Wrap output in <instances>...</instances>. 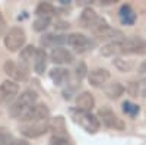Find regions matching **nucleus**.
I'll return each instance as SVG.
<instances>
[{
    "instance_id": "1",
    "label": "nucleus",
    "mask_w": 146,
    "mask_h": 145,
    "mask_svg": "<svg viewBox=\"0 0 146 145\" xmlns=\"http://www.w3.org/2000/svg\"><path fill=\"white\" fill-rule=\"evenodd\" d=\"M36 100H38V95H36L35 91L32 90L23 91L21 95H18V98L13 101V104L9 107V114L15 119H21L32 106L36 104Z\"/></svg>"
},
{
    "instance_id": "2",
    "label": "nucleus",
    "mask_w": 146,
    "mask_h": 145,
    "mask_svg": "<svg viewBox=\"0 0 146 145\" xmlns=\"http://www.w3.org/2000/svg\"><path fill=\"white\" fill-rule=\"evenodd\" d=\"M70 114H72V119L75 122L83 128L88 134H96L100 130V126H101V122L100 119L94 116L92 113L89 112H82V110H78V108H72L70 110Z\"/></svg>"
},
{
    "instance_id": "3",
    "label": "nucleus",
    "mask_w": 146,
    "mask_h": 145,
    "mask_svg": "<svg viewBox=\"0 0 146 145\" xmlns=\"http://www.w3.org/2000/svg\"><path fill=\"white\" fill-rule=\"evenodd\" d=\"M5 47L9 51H18L27 43V34L21 27H12L3 38Z\"/></svg>"
},
{
    "instance_id": "4",
    "label": "nucleus",
    "mask_w": 146,
    "mask_h": 145,
    "mask_svg": "<svg viewBox=\"0 0 146 145\" xmlns=\"http://www.w3.org/2000/svg\"><path fill=\"white\" fill-rule=\"evenodd\" d=\"M146 41L139 37H129L120 41V54H145Z\"/></svg>"
},
{
    "instance_id": "5",
    "label": "nucleus",
    "mask_w": 146,
    "mask_h": 145,
    "mask_svg": "<svg viewBox=\"0 0 146 145\" xmlns=\"http://www.w3.org/2000/svg\"><path fill=\"white\" fill-rule=\"evenodd\" d=\"M79 21H80V25L83 28H88L92 32H95L96 29H100L101 27L107 25V21L104 18L98 16V13H96L94 9H91V7H86V9L82 10Z\"/></svg>"
},
{
    "instance_id": "6",
    "label": "nucleus",
    "mask_w": 146,
    "mask_h": 145,
    "mask_svg": "<svg viewBox=\"0 0 146 145\" xmlns=\"http://www.w3.org/2000/svg\"><path fill=\"white\" fill-rule=\"evenodd\" d=\"M48 116H50V108L45 104H35L21 117V120L22 123H35V122L48 120Z\"/></svg>"
},
{
    "instance_id": "7",
    "label": "nucleus",
    "mask_w": 146,
    "mask_h": 145,
    "mask_svg": "<svg viewBox=\"0 0 146 145\" xmlns=\"http://www.w3.org/2000/svg\"><path fill=\"white\" fill-rule=\"evenodd\" d=\"M98 119L102 120V123L110 128V129H114V130H123L126 128V123L123 122V119H120L113 110L104 107V108H100L98 112Z\"/></svg>"
},
{
    "instance_id": "8",
    "label": "nucleus",
    "mask_w": 146,
    "mask_h": 145,
    "mask_svg": "<svg viewBox=\"0 0 146 145\" xmlns=\"http://www.w3.org/2000/svg\"><path fill=\"white\" fill-rule=\"evenodd\" d=\"M48 129H50L48 120L35 122V123H22V126H21L22 135L27 136V138H38V136L47 134Z\"/></svg>"
},
{
    "instance_id": "9",
    "label": "nucleus",
    "mask_w": 146,
    "mask_h": 145,
    "mask_svg": "<svg viewBox=\"0 0 146 145\" xmlns=\"http://www.w3.org/2000/svg\"><path fill=\"white\" fill-rule=\"evenodd\" d=\"M18 92H19V85L15 81L7 79L2 82L0 84V104H9L10 101L16 100Z\"/></svg>"
},
{
    "instance_id": "10",
    "label": "nucleus",
    "mask_w": 146,
    "mask_h": 145,
    "mask_svg": "<svg viewBox=\"0 0 146 145\" xmlns=\"http://www.w3.org/2000/svg\"><path fill=\"white\" fill-rule=\"evenodd\" d=\"M67 44L75 50L76 53H85L92 47V41L83 34L79 32H73L67 35Z\"/></svg>"
},
{
    "instance_id": "11",
    "label": "nucleus",
    "mask_w": 146,
    "mask_h": 145,
    "mask_svg": "<svg viewBox=\"0 0 146 145\" xmlns=\"http://www.w3.org/2000/svg\"><path fill=\"white\" fill-rule=\"evenodd\" d=\"M3 69H5V74L12 78V81H27L28 79V72L23 70L18 63H15L13 60H6L5 65H3Z\"/></svg>"
},
{
    "instance_id": "12",
    "label": "nucleus",
    "mask_w": 146,
    "mask_h": 145,
    "mask_svg": "<svg viewBox=\"0 0 146 145\" xmlns=\"http://www.w3.org/2000/svg\"><path fill=\"white\" fill-rule=\"evenodd\" d=\"M50 60L53 63L56 65H70L73 63V60H75V57H73V54L67 50V48L64 47H56L53 48V50L50 51Z\"/></svg>"
},
{
    "instance_id": "13",
    "label": "nucleus",
    "mask_w": 146,
    "mask_h": 145,
    "mask_svg": "<svg viewBox=\"0 0 146 145\" xmlns=\"http://www.w3.org/2000/svg\"><path fill=\"white\" fill-rule=\"evenodd\" d=\"M94 34L98 38H101V40H110V41H117V40H123L124 38L123 32L113 28V27H110L108 23L104 25V27H101L100 29H96Z\"/></svg>"
},
{
    "instance_id": "14",
    "label": "nucleus",
    "mask_w": 146,
    "mask_h": 145,
    "mask_svg": "<svg viewBox=\"0 0 146 145\" xmlns=\"http://www.w3.org/2000/svg\"><path fill=\"white\" fill-rule=\"evenodd\" d=\"M35 50L36 48L34 45H27L23 47L21 53H19V66L25 70V72H29V67L34 62V56H35Z\"/></svg>"
},
{
    "instance_id": "15",
    "label": "nucleus",
    "mask_w": 146,
    "mask_h": 145,
    "mask_svg": "<svg viewBox=\"0 0 146 145\" xmlns=\"http://www.w3.org/2000/svg\"><path fill=\"white\" fill-rule=\"evenodd\" d=\"M110 79V72L107 69L98 67V69H94L88 74V81L92 87H101Z\"/></svg>"
},
{
    "instance_id": "16",
    "label": "nucleus",
    "mask_w": 146,
    "mask_h": 145,
    "mask_svg": "<svg viewBox=\"0 0 146 145\" xmlns=\"http://www.w3.org/2000/svg\"><path fill=\"white\" fill-rule=\"evenodd\" d=\"M95 106V98L94 95L88 91H83L82 94H79L76 97V108L78 110H82V112H89L94 108Z\"/></svg>"
},
{
    "instance_id": "17",
    "label": "nucleus",
    "mask_w": 146,
    "mask_h": 145,
    "mask_svg": "<svg viewBox=\"0 0 146 145\" xmlns=\"http://www.w3.org/2000/svg\"><path fill=\"white\" fill-rule=\"evenodd\" d=\"M67 43V35H58V34H47L41 38V44L44 47H62V44Z\"/></svg>"
},
{
    "instance_id": "18",
    "label": "nucleus",
    "mask_w": 146,
    "mask_h": 145,
    "mask_svg": "<svg viewBox=\"0 0 146 145\" xmlns=\"http://www.w3.org/2000/svg\"><path fill=\"white\" fill-rule=\"evenodd\" d=\"M34 70L36 72L38 75H42L45 72V67H47V54L42 48H36L35 50V56H34Z\"/></svg>"
},
{
    "instance_id": "19",
    "label": "nucleus",
    "mask_w": 146,
    "mask_h": 145,
    "mask_svg": "<svg viewBox=\"0 0 146 145\" xmlns=\"http://www.w3.org/2000/svg\"><path fill=\"white\" fill-rule=\"evenodd\" d=\"M50 79L54 82V85L62 87L69 79V70L64 67H53L50 70Z\"/></svg>"
},
{
    "instance_id": "20",
    "label": "nucleus",
    "mask_w": 146,
    "mask_h": 145,
    "mask_svg": "<svg viewBox=\"0 0 146 145\" xmlns=\"http://www.w3.org/2000/svg\"><path fill=\"white\" fill-rule=\"evenodd\" d=\"M118 16H120V21L121 23L124 25H133L136 22V13L135 10L131 9L130 5H123L118 10Z\"/></svg>"
},
{
    "instance_id": "21",
    "label": "nucleus",
    "mask_w": 146,
    "mask_h": 145,
    "mask_svg": "<svg viewBox=\"0 0 146 145\" xmlns=\"http://www.w3.org/2000/svg\"><path fill=\"white\" fill-rule=\"evenodd\" d=\"M105 95L108 97V98H111V100H117L120 98L121 95H123L124 92V87L121 85L120 82H114V84H110L108 87H105Z\"/></svg>"
},
{
    "instance_id": "22",
    "label": "nucleus",
    "mask_w": 146,
    "mask_h": 145,
    "mask_svg": "<svg viewBox=\"0 0 146 145\" xmlns=\"http://www.w3.org/2000/svg\"><path fill=\"white\" fill-rule=\"evenodd\" d=\"M54 12H56V7L51 3L41 2V3H38V6L35 9V15L36 16H51Z\"/></svg>"
},
{
    "instance_id": "23",
    "label": "nucleus",
    "mask_w": 146,
    "mask_h": 145,
    "mask_svg": "<svg viewBox=\"0 0 146 145\" xmlns=\"http://www.w3.org/2000/svg\"><path fill=\"white\" fill-rule=\"evenodd\" d=\"M51 25V16H36L34 21V29L36 32H42Z\"/></svg>"
},
{
    "instance_id": "24",
    "label": "nucleus",
    "mask_w": 146,
    "mask_h": 145,
    "mask_svg": "<svg viewBox=\"0 0 146 145\" xmlns=\"http://www.w3.org/2000/svg\"><path fill=\"white\" fill-rule=\"evenodd\" d=\"M114 63H115L117 69H120L121 72H129L135 67V63H133L131 60H124V59H120V57L114 60Z\"/></svg>"
},
{
    "instance_id": "25",
    "label": "nucleus",
    "mask_w": 146,
    "mask_h": 145,
    "mask_svg": "<svg viewBox=\"0 0 146 145\" xmlns=\"http://www.w3.org/2000/svg\"><path fill=\"white\" fill-rule=\"evenodd\" d=\"M123 112L127 113V114H130V116H136L139 113V106L133 104L130 101H124L123 103Z\"/></svg>"
},
{
    "instance_id": "26",
    "label": "nucleus",
    "mask_w": 146,
    "mask_h": 145,
    "mask_svg": "<svg viewBox=\"0 0 146 145\" xmlns=\"http://www.w3.org/2000/svg\"><path fill=\"white\" fill-rule=\"evenodd\" d=\"M12 141V135L5 129V128H0V145H9Z\"/></svg>"
},
{
    "instance_id": "27",
    "label": "nucleus",
    "mask_w": 146,
    "mask_h": 145,
    "mask_svg": "<svg viewBox=\"0 0 146 145\" xmlns=\"http://www.w3.org/2000/svg\"><path fill=\"white\" fill-rule=\"evenodd\" d=\"M86 72H88V69H86V65H85L83 62H80L78 66H76V78L80 81V79H83L85 78V75H86Z\"/></svg>"
},
{
    "instance_id": "28",
    "label": "nucleus",
    "mask_w": 146,
    "mask_h": 145,
    "mask_svg": "<svg viewBox=\"0 0 146 145\" xmlns=\"http://www.w3.org/2000/svg\"><path fill=\"white\" fill-rule=\"evenodd\" d=\"M50 145H72V144L69 142V139L66 136H57V135H54L51 138V144Z\"/></svg>"
},
{
    "instance_id": "29",
    "label": "nucleus",
    "mask_w": 146,
    "mask_h": 145,
    "mask_svg": "<svg viewBox=\"0 0 146 145\" xmlns=\"http://www.w3.org/2000/svg\"><path fill=\"white\" fill-rule=\"evenodd\" d=\"M129 92H130L133 97H137V92H139V84L131 82V84H130V87H129Z\"/></svg>"
},
{
    "instance_id": "30",
    "label": "nucleus",
    "mask_w": 146,
    "mask_h": 145,
    "mask_svg": "<svg viewBox=\"0 0 146 145\" xmlns=\"http://www.w3.org/2000/svg\"><path fill=\"white\" fill-rule=\"evenodd\" d=\"M139 91H140V94H142L143 98H146V78L139 84Z\"/></svg>"
},
{
    "instance_id": "31",
    "label": "nucleus",
    "mask_w": 146,
    "mask_h": 145,
    "mask_svg": "<svg viewBox=\"0 0 146 145\" xmlns=\"http://www.w3.org/2000/svg\"><path fill=\"white\" fill-rule=\"evenodd\" d=\"M9 145H29V142L25 141V139H13Z\"/></svg>"
},
{
    "instance_id": "32",
    "label": "nucleus",
    "mask_w": 146,
    "mask_h": 145,
    "mask_svg": "<svg viewBox=\"0 0 146 145\" xmlns=\"http://www.w3.org/2000/svg\"><path fill=\"white\" fill-rule=\"evenodd\" d=\"M139 70H140V74H146V60L140 65V67H139Z\"/></svg>"
},
{
    "instance_id": "33",
    "label": "nucleus",
    "mask_w": 146,
    "mask_h": 145,
    "mask_svg": "<svg viewBox=\"0 0 146 145\" xmlns=\"http://www.w3.org/2000/svg\"><path fill=\"white\" fill-rule=\"evenodd\" d=\"M0 25H3V15H2V12H0Z\"/></svg>"
}]
</instances>
